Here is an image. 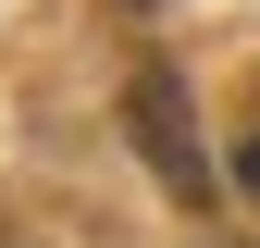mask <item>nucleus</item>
<instances>
[{
  "label": "nucleus",
  "mask_w": 260,
  "mask_h": 248,
  "mask_svg": "<svg viewBox=\"0 0 260 248\" xmlns=\"http://www.w3.org/2000/svg\"><path fill=\"white\" fill-rule=\"evenodd\" d=\"M124 124H137V149H149V174L174 186L186 211L211 199V149H199V112H186V87H174V62H137L124 75Z\"/></svg>",
  "instance_id": "f257e3e1"
},
{
  "label": "nucleus",
  "mask_w": 260,
  "mask_h": 248,
  "mask_svg": "<svg viewBox=\"0 0 260 248\" xmlns=\"http://www.w3.org/2000/svg\"><path fill=\"white\" fill-rule=\"evenodd\" d=\"M236 174H248V186H260V137H248V149H236Z\"/></svg>",
  "instance_id": "f03ea898"
}]
</instances>
